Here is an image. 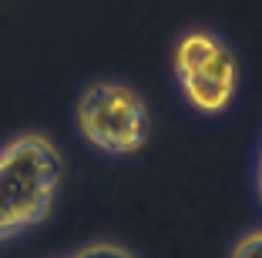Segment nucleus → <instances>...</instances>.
<instances>
[{
	"label": "nucleus",
	"instance_id": "nucleus-4",
	"mask_svg": "<svg viewBox=\"0 0 262 258\" xmlns=\"http://www.w3.org/2000/svg\"><path fill=\"white\" fill-rule=\"evenodd\" d=\"M57 258H138V255L118 242H88V245L68 251V255H57Z\"/></svg>",
	"mask_w": 262,
	"mask_h": 258
},
{
	"label": "nucleus",
	"instance_id": "nucleus-6",
	"mask_svg": "<svg viewBox=\"0 0 262 258\" xmlns=\"http://www.w3.org/2000/svg\"><path fill=\"white\" fill-rule=\"evenodd\" d=\"M252 188H255V198H259V205H262V134H259L255 161H252Z\"/></svg>",
	"mask_w": 262,
	"mask_h": 258
},
{
	"label": "nucleus",
	"instance_id": "nucleus-5",
	"mask_svg": "<svg viewBox=\"0 0 262 258\" xmlns=\"http://www.w3.org/2000/svg\"><path fill=\"white\" fill-rule=\"evenodd\" d=\"M225 258H262V225H252L242 235H235Z\"/></svg>",
	"mask_w": 262,
	"mask_h": 258
},
{
	"label": "nucleus",
	"instance_id": "nucleus-1",
	"mask_svg": "<svg viewBox=\"0 0 262 258\" xmlns=\"http://www.w3.org/2000/svg\"><path fill=\"white\" fill-rule=\"evenodd\" d=\"M61 181V148L44 131H20L0 141V245L37 231L54 215Z\"/></svg>",
	"mask_w": 262,
	"mask_h": 258
},
{
	"label": "nucleus",
	"instance_id": "nucleus-3",
	"mask_svg": "<svg viewBox=\"0 0 262 258\" xmlns=\"http://www.w3.org/2000/svg\"><path fill=\"white\" fill-rule=\"evenodd\" d=\"M74 131L104 158H135L151 137V111L135 84L104 77L77 94Z\"/></svg>",
	"mask_w": 262,
	"mask_h": 258
},
{
	"label": "nucleus",
	"instance_id": "nucleus-2",
	"mask_svg": "<svg viewBox=\"0 0 262 258\" xmlns=\"http://www.w3.org/2000/svg\"><path fill=\"white\" fill-rule=\"evenodd\" d=\"M171 81L188 111L202 118H222L239 98L242 64L219 31L188 27L171 47Z\"/></svg>",
	"mask_w": 262,
	"mask_h": 258
}]
</instances>
